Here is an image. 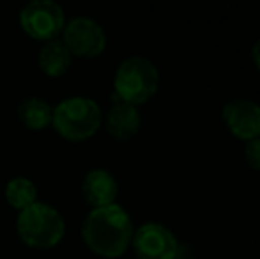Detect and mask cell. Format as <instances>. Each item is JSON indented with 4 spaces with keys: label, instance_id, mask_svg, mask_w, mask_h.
I'll return each instance as SVG.
<instances>
[{
    "label": "cell",
    "instance_id": "6da1fadb",
    "mask_svg": "<svg viewBox=\"0 0 260 259\" xmlns=\"http://www.w3.org/2000/svg\"><path fill=\"white\" fill-rule=\"evenodd\" d=\"M133 220L120 204L92 208L82 225V238L94 254L119 257L133 240Z\"/></svg>",
    "mask_w": 260,
    "mask_h": 259
},
{
    "label": "cell",
    "instance_id": "7a4b0ae2",
    "mask_svg": "<svg viewBox=\"0 0 260 259\" xmlns=\"http://www.w3.org/2000/svg\"><path fill=\"white\" fill-rule=\"evenodd\" d=\"M16 233L25 245L34 249H52L64 238L66 220L52 204L36 200L18 213Z\"/></svg>",
    "mask_w": 260,
    "mask_h": 259
},
{
    "label": "cell",
    "instance_id": "3957f363",
    "mask_svg": "<svg viewBox=\"0 0 260 259\" xmlns=\"http://www.w3.org/2000/svg\"><path fill=\"white\" fill-rule=\"evenodd\" d=\"M159 87V71L151 59L144 55L126 57L117 66L113 76L115 96L135 107L145 103L156 94Z\"/></svg>",
    "mask_w": 260,
    "mask_h": 259
},
{
    "label": "cell",
    "instance_id": "277c9868",
    "mask_svg": "<svg viewBox=\"0 0 260 259\" xmlns=\"http://www.w3.org/2000/svg\"><path fill=\"white\" fill-rule=\"evenodd\" d=\"M101 121V107L92 98L71 96L53 107V128L64 138L73 142L90 138L100 130Z\"/></svg>",
    "mask_w": 260,
    "mask_h": 259
},
{
    "label": "cell",
    "instance_id": "5b68a950",
    "mask_svg": "<svg viewBox=\"0 0 260 259\" xmlns=\"http://www.w3.org/2000/svg\"><path fill=\"white\" fill-rule=\"evenodd\" d=\"M20 25L25 34L46 43L62 34L66 27V14L62 6L53 0H32L20 11Z\"/></svg>",
    "mask_w": 260,
    "mask_h": 259
},
{
    "label": "cell",
    "instance_id": "8992f818",
    "mask_svg": "<svg viewBox=\"0 0 260 259\" xmlns=\"http://www.w3.org/2000/svg\"><path fill=\"white\" fill-rule=\"evenodd\" d=\"M62 41L66 43L71 55L96 57L106 48V32L94 18L82 14L66 23Z\"/></svg>",
    "mask_w": 260,
    "mask_h": 259
},
{
    "label": "cell",
    "instance_id": "52a82bcc",
    "mask_svg": "<svg viewBox=\"0 0 260 259\" xmlns=\"http://www.w3.org/2000/svg\"><path fill=\"white\" fill-rule=\"evenodd\" d=\"M140 259H177L179 242L175 235L159 222H145L133 233L131 240Z\"/></svg>",
    "mask_w": 260,
    "mask_h": 259
},
{
    "label": "cell",
    "instance_id": "ba28073f",
    "mask_svg": "<svg viewBox=\"0 0 260 259\" xmlns=\"http://www.w3.org/2000/svg\"><path fill=\"white\" fill-rule=\"evenodd\" d=\"M230 133L243 140L260 137V103L251 98H232L225 103L221 110Z\"/></svg>",
    "mask_w": 260,
    "mask_h": 259
},
{
    "label": "cell",
    "instance_id": "9c48e42d",
    "mask_svg": "<svg viewBox=\"0 0 260 259\" xmlns=\"http://www.w3.org/2000/svg\"><path fill=\"white\" fill-rule=\"evenodd\" d=\"M82 194L85 203H89L92 208H103L115 203L119 195V183L110 170L92 169L83 178Z\"/></svg>",
    "mask_w": 260,
    "mask_h": 259
},
{
    "label": "cell",
    "instance_id": "30bf717a",
    "mask_svg": "<svg viewBox=\"0 0 260 259\" xmlns=\"http://www.w3.org/2000/svg\"><path fill=\"white\" fill-rule=\"evenodd\" d=\"M105 125H106V131L113 138L127 140V138L135 137L142 125L138 107L126 103V101L115 100L112 107H110L108 114H106Z\"/></svg>",
    "mask_w": 260,
    "mask_h": 259
},
{
    "label": "cell",
    "instance_id": "8fae6325",
    "mask_svg": "<svg viewBox=\"0 0 260 259\" xmlns=\"http://www.w3.org/2000/svg\"><path fill=\"white\" fill-rule=\"evenodd\" d=\"M71 52L66 46V43L60 38L52 39V41H46L45 45L39 48L38 63L39 68L45 75L48 76H62L71 66Z\"/></svg>",
    "mask_w": 260,
    "mask_h": 259
},
{
    "label": "cell",
    "instance_id": "7c38bea8",
    "mask_svg": "<svg viewBox=\"0 0 260 259\" xmlns=\"http://www.w3.org/2000/svg\"><path fill=\"white\" fill-rule=\"evenodd\" d=\"M18 118H20V121L28 130H36V131L45 130L46 126L52 125L53 107L39 96L25 98L18 105Z\"/></svg>",
    "mask_w": 260,
    "mask_h": 259
},
{
    "label": "cell",
    "instance_id": "4fadbf2b",
    "mask_svg": "<svg viewBox=\"0 0 260 259\" xmlns=\"http://www.w3.org/2000/svg\"><path fill=\"white\" fill-rule=\"evenodd\" d=\"M6 199L16 210H25L38 200V188L34 181L25 176L11 178L6 185Z\"/></svg>",
    "mask_w": 260,
    "mask_h": 259
},
{
    "label": "cell",
    "instance_id": "5bb4252c",
    "mask_svg": "<svg viewBox=\"0 0 260 259\" xmlns=\"http://www.w3.org/2000/svg\"><path fill=\"white\" fill-rule=\"evenodd\" d=\"M244 158L248 165L255 170H260V137L250 138L244 144Z\"/></svg>",
    "mask_w": 260,
    "mask_h": 259
},
{
    "label": "cell",
    "instance_id": "9a60e30c",
    "mask_svg": "<svg viewBox=\"0 0 260 259\" xmlns=\"http://www.w3.org/2000/svg\"><path fill=\"white\" fill-rule=\"evenodd\" d=\"M251 59H253L255 66L260 69V38L253 43V48H251Z\"/></svg>",
    "mask_w": 260,
    "mask_h": 259
}]
</instances>
